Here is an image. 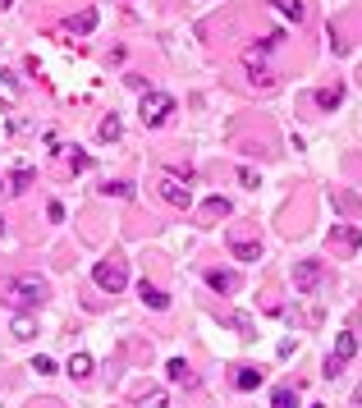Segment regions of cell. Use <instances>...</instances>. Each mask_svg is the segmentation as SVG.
<instances>
[{
  "label": "cell",
  "instance_id": "5b68a950",
  "mask_svg": "<svg viewBox=\"0 0 362 408\" xmlns=\"http://www.w3.org/2000/svg\"><path fill=\"white\" fill-rule=\"evenodd\" d=\"M330 248L340 257H353L362 248V230L358 225H330Z\"/></svg>",
  "mask_w": 362,
  "mask_h": 408
},
{
  "label": "cell",
  "instance_id": "4fadbf2b",
  "mask_svg": "<svg viewBox=\"0 0 362 408\" xmlns=\"http://www.w3.org/2000/svg\"><path fill=\"white\" fill-rule=\"evenodd\" d=\"M353 353H358V335H353V331H340V340H335V353H330V358H340V363H349Z\"/></svg>",
  "mask_w": 362,
  "mask_h": 408
},
{
  "label": "cell",
  "instance_id": "5bb4252c",
  "mask_svg": "<svg viewBox=\"0 0 362 408\" xmlns=\"http://www.w3.org/2000/svg\"><path fill=\"white\" fill-rule=\"evenodd\" d=\"M271 5L285 14L289 23H303V19H308V5H303V0H271Z\"/></svg>",
  "mask_w": 362,
  "mask_h": 408
},
{
  "label": "cell",
  "instance_id": "d6986e66",
  "mask_svg": "<svg viewBox=\"0 0 362 408\" xmlns=\"http://www.w3.org/2000/svg\"><path fill=\"white\" fill-rule=\"evenodd\" d=\"M101 143H120V133H124V124L120 120H115V115H110V120H101Z\"/></svg>",
  "mask_w": 362,
  "mask_h": 408
},
{
  "label": "cell",
  "instance_id": "9c48e42d",
  "mask_svg": "<svg viewBox=\"0 0 362 408\" xmlns=\"http://www.w3.org/2000/svg\"><path fill=\"white\" fill-rule=\"evenodd\" d=\"M207 285L216 289V294H239V276H234V271H207Z\"/></svg>",
  "mask_w": 362,
  "mask_h": 408
},
{
  "label": "cell",
  "instance_id": "30bf717a",
  "mask_svg": "<svg viewBox=\"0 0 362 408\" xmlns=\"http://www.w3.org/2000/svg\"><path fill=\"white\" fill-rule=\"evenodd\" d=\"M165 376H170V381H179V386H198V376H193V367L184 363V358H170V363H165Z\"/></svg>",
  "mask_w": 362,
  "mask_h": 408
},
{
  "label": "cell",
  "instance_id": "ac0fdd59",
  "mask_svg": "<svg viewBox=\"0 0 362 408\" xmlns=\"http://www.w3.org/2000/svg\"><path fill=\"white\" fill-rule=\"evenodd\" d=\"M340 101H344V88H321L317 92V106H321V111H335Z\"/></svg>",
  "mask_w": 362,
  "mask_h": 408
},
{
  "label": "cell",
  "instance_id": "277c9868",
  "mask_svg": "<svg viewBox=\"0 0 362 408\" xmlns=\"http://www.w3.org/2000/svg\"><path fill=\"white\" fill-rule=\"evenodd\" d=\"M92 276H97V285L106 289V294H120V289L129 285V266L110 257V262H97V271H92Z\"/></svg>",
  "mask_w": 362,
  "mask_h": 408
},
{
  "label": "cell",
  "instance_id": "cb8c5ba5",
  "mask_svg": "<svg viewBox=\"0 0 362 408\" xmlns=\"http://www.w3.org/2000/svg\"><path fill=\"white\" fill-rule=\"evenodd\" d=\"M92 166V156H83V152H78V147H74V156H69V170H74V175H78V170H88Z\"/></svg>",
  "mask_w": 362,
  "mask_h": 408
},
{
  "label": "cell",
  "instance_id": "e0dca14e",
  "mask_svg": "<svg viewBox=\"0 0 362 408\" xmlns=\"http://www.w3.org/2000/svg\"><path fill=\"white\" fill-rule=\"evenodd\" d=\"M202 216H207V221H225V216H230V202H225V198H207Z\"/></svg>",
  "mask_w": 362,
  "mask_h": 408
},
{
  "label": "cell",
  "instance_id": "d4e9b609",
  "mask_svg": "<svg viewBox=\"0 0 362 408\" xmlns=\"http://www.w3.org/2000/svg\"><path fill=\"white\" fill-rule=\"evenodd\" d=\"M239 184H243V188H257L262 179H257V170H248V166H243V170H239Z\"/></svg>",
  "mask_w": 362,
  "mask_h": 408
},
{
  "label": "cell",
  "instance_id": "ffe728a7",
  "mask_svg": "<svg viewBox=\"0 0 362 408\" xmlns=\"http://www.w3.org/2000/svg\"><path fill=\"white\" fill-rule=\"evenodd\" d=\"M170 404V395H165V390H147L143 399H138V408H165Z\"/></svg>",
  "mask_w": 362,
  "mask_h": 408
},
{
  "label": "cell",
  "instance_id": "6da1fadb",
  "mask_svg": "<svg viewBox=\"0 0 362 408\" xmlns=\"http://www.w3.org/2000/svg\"><path fill=\"white\" fill-rule=\"evenodd\" d=\"M42 298H46L42 276H14L10 285H5V303H14V308H37Z\"/></svg>",
  "mask_w": 362,
  "mask_h": 408
},
{
  "label": "cell",
  "instance_id": "4316f807",
  "mask_svg": "<svg viewBox=\"0 0 362 408\" xmlns=\"http://www.w3.org/2000/svg\"><path fill=\"white\" fill-rule=\"evenodd\" d=\"M340 372H344V363H340V358H326V376H330V381H335Z\"/></svg>",
  "mask_w": 362,
  "mask_h": 408
},
{
  "label": "cell",
  "instance_id": "603a6c76",
  "mask_svg": "<svg viewBox=\"0 0 362 408\" xmlns=\"http://www.w3.org/2000/svg\"><path fill=\"white\" fill-rule=\"evenodd\" d=\"M275 408H298V395L289 386H280V390H275Z\"/></svg>",
  "mask_w": 362,
  "mask_h": 408
},
{
  "label": "cell",
  "instance_id": "ba28073f",
  "mask_svg": "<svg viewBox=\"0 0 362 408\" xmlns=\"http://www.w3.org/2000/svg\"><path fill=\"white\" fill-rule=\"evenodd\" d=\"M92 28H97V10H78V14H69V19H65V33L69 37H88Z\"/></svg>",
  "mask_w": 362,
  "mask_h": 408
},
{
  "label": "cell",
  "instance_id": "8fae6325",
  "mask_svg": "<svg viewBox=\"0 0 362 408\" xmlns=\"http://www.w3.org/2000/svg\"><path fill=\"white\" fill-rule=\"evenodd\" d=\"M138 298H143L152 312H165V308H170V294H165V289H156V285H147V280L138 285Z\"/></svg>",
  "mask_w": 362,
  "mask_h": 408
},
{
  "label": "cell",
  "instance_id": "2e32d148",
  "mask_svg": "<svg viewBox=\"0 0 362 408\" xmlns=\"http://www.w3.org/2000/svg\"><path fill=\"white\" fill-rule=\"evenodd\" d=\"M65 372L74 376V381H88V376H92V358H88V353H74V358H69V367H65Z\"/></svg>",
  "mask_w": 362,
  "mask_h": 408
},
{
  "label": "cell",
  "instance_id": "4dcf8cb0",
  "mask_svg": "<svg viewBox=\"0 0 362 408\" xmlns=\"http://www.w3.org/2000/svg\"><path fill=\"white\" fill-rule=\"evenodd\" d=\"M317 408H321V404H317Z\"/></svg>",
  "mask_w": 362,
  "mask_h": 408
},
{
  "label": "cell",
  "instance_id": "f1b7e54d",
  "mask_svg": "<svg viewBox=\"0 0 362 408\" xmlns=\"http://www.w3.org/2000/svg\"><path fill=\"white\" fill-rule=\"evenodd\" d=\"M0 193H5V179H0Z\"/></svg>",
  "mask_w": 362,
  "mask_h": 408
},
{
  "label": "cell",
  "instance_id": "44dd1931",
  "mask_svg": "<svg viewBox=\"0 0 362 408\" xmlns=\"http://www.w3.org/2000/svg\"><path fill=\"white\" fill-rule=\"evenodd\" d=\"M101 193H106V198H124V202H129V198H133V184H124V179H115V184H106V188H101Z\"/></svg>",
  "mask_w": 362,
  "mask_h": 408
},
{
  "label": "cell",
  "instance_id": "7c38bea8",
  "mask_svg": "<svg viewBox=\"0 0 362 408\" xmlns=\"http://www.w3.org/2000/svg\"><path fill=\"white\" fill-rule=\"evenodd\" d=\"M10 335H14V340H33V335H37V317H33V312H19V317L10 321Z\"/></svg>",
  "mask_w": 362,
  "mask_h": 408
},
{
  "label": "cell",
  "instance_id": "52a82bcc",
  "mask_svg": "<svg viewBox=\"0 0 362 408\" xmlns=\"http://www.w3.org/2000/svg\"><path fill=\"white\" fill-rule=\"evenodd\" d=\"M230 253L239 262H262V239H248V234H230Z\"/></svg>",
  "mask_w": 362,
  "mask_h": 408
},
{
  "label": "cell",
  "instance_id": "3957f363",
  "mask_svg": "<svg viewBox=\"0 0 362 408\" xmlns=\"http://www.w3.org/2000/svg\"><path fill=\"white\" fill-rule=\"evenodd\" d=\"M156 188H161V198L170 202V207H179V211L193 207V188H188V175H175V170H165Z\"/></svg>",
  "mask_w": 362,
  "mask_h": 408
},
{
  "label": "cell",
  "instance_id": "7402d4cb",
  "mask_svg": "<svg viewBox=\"0 0 362 408\" xmlns=\"http://www.w3.org/2000/svg\"><path fill=\"white\" fill-rule=\"evenodd\" d=\"M225 326H234L239 335H253V317H243V312H230V317H225Z\"/></svg>",
  "mask_w": 362,
  "mask_h": 408
},
{
  "label": "cell",
  "instance_id": "9a60e30c",
  "mask_svg": "<svg viewBox=\"0 0 362 408\" xmlns=\"http://www.w3.org/2000/svg\"><path fill=\"white\" fill-rule=\"evenodd\" d=\"M234 386L239 390H257L262 386V372H257V367H234Z\"/></svg>",
  "mask_w": 362,
  "mask_h": 408
},
{
  "label": "cell",
  "instance_id": "83f0119b",
  "mask_svg": "<svg viewBox=\"0 0 362 408\" xmlns=\"http://www.w3.org/2000/svg\"><path fill=\"white\" fill-rule=\"evenodd\" d=\"M353 404H358V408H362V390H358V395H353Z\"/></svg>",
  "mask_w": 362,
  "mask_h": 408
},
{
  "label": "cell",
  "instance_id": "484cf974",
  "mask_svg": "<svg viewBox=\"0 0 362 408\" xmlns=\"http://www.w3.org/2000/svg\"><path fill=\"white\" fill-rule=\"evenodd\" d=\"M33 372H37V376H51V372H55V363H51V358H37Z\"/></svg>",
  "mask_w": 362,
  "mask_h": 408
},
{
  "label": "cell",
  "instance_id": "7a4b0ae2",
  "mask_svg": "<svg viewBox=\"0 0 362 408\" xmlns=\"http://www.w3.org/2000/svg\"><path fill=\"white\" fill-rule=\"evenodd\" d=\"M175 115V97H165V92H143V106H138V120L147 129H161L165 120Z\"/></svg>",
  "mask_w": 362,
  "mask_h": 408
},
{
  "label": "cell",
  "instance_id": "f546056e",
  "mask_svg": "<svg viewBox=\"0 0 362 408\" xmlns=\"http://www.w3.org/2000/svg\"><path fill=\"white\" fill-rule=\"evenodd\" d=\"M0 234H5V221H0Z\"/></svg>",
  "mask_w": 362,
  "mask_h": 408
},
{
  "label": "cell",
  "instance_id": "8992f818",
  "mask_svg": "<svg viewBox=\"0 0 362 408\" xmlns=\"http://www.w3.org/2000/svg\"><path fill=\"white\" fill-rule=\"evenodd\" d=\"M321 276H326L321 262H294V289L298 294H312V289L321 285Z\"/></svg>",
  "mask_w": 362,
  "mask_h": 408
}]
</instances>
